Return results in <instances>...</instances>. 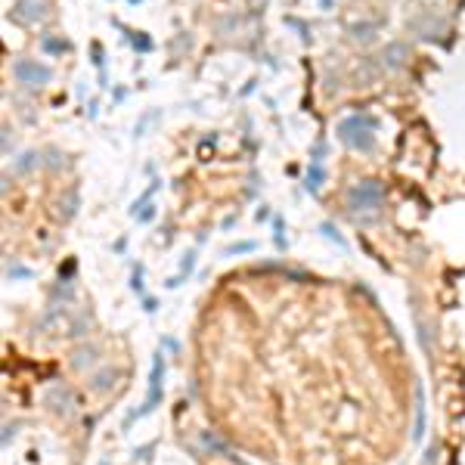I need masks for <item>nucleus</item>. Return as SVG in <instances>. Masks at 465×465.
<instances>
[{"label": "nucleus", "instance_id": "10", "mask_svg": "<svg viewBox=\"0 0 465 465\" xmlns=\"http://www.w3.org/2000/svg\"><path fill=\"white\" fill-rule=\"evenodd\" d=\"M323 183H326V168L320 165V161H310V165H307V177H304L307 192H320Z\"/></svg>", "mask_w": 465, "mask_h": 465}, {"label": "nucleus", "instance_id": "33", "mask_svg": "<svg viewBox=\"0 0 465 465\" xmlns=\"http://www.w3.org/2000/svg\"><path fill=\"white\" fill-rule=\"evenodd\" d=\"M320 4H323V6H332V0H320Z\"/></svg>", "mask_w": 465, "mask_h": 465}, {"label": "nucleus", "instance_id": "32", "mask_svg": "<svg viewBox=\"0 0 465 465\" xmlns=\"http://www.w3.org/2000/svg\"><path fill=\"white\" fill-rule=\"evenodd\" d=\"M99 465H112V459H108V456H103V462H99Z\"/></svg>", "mask_w": 465, "mask_h": 465}, {"label": "nucleus", "instance_id": "19", "mask_svg": "<svg viewBox=\"0 0 465 465\" xmlns=\"http://www.w3.org/2000/svg\"><path fill=\"white\" fill-rule=\"evenodd\" d=\"M438 462H440V444L431 440L428 450H425V456H422V465H438Z\"/></svg>", "mask_w": 465, "mask_h": 465}, {"label": "nucleus", "instance_id": "30", "mask_svg": "<svg viewBox=\"0 0 465 465\" xmlns=\"http://www.w3.org/2000/svg\"><path fill=\"white\" fill-rule=\"evenodd\" d=\"M143 310H146V314H155V310H159V301H155V298H146V301H143Z\"/></svg>", "mask_w": 465, "mask_h": 465}, {"label": "nucleus", "instance_id": "6", "mask_svg": "<svg viewBox=\"0 0 465 465\" xmlns=\"http://www.w3.org/2000/svg\"><path fill=\"white\" fill-rule=\"evenodd\" d=\"M46 10H50L46 0H19V4H16L13 19L22 22V25H37V22L46 19Z\"/></svg>", "mask_w": 465, "mask_h": 465}, {"label": "nucleus", "instance_id": "13", "mask_svg": "<svg viewBox=\"0 0 465 465\" xmlns=\"http://www.w3.org/2000/svg\"><path fill=\"white\" fill-rule=\"evenodd\" d=\"M199 444H205L208 450H214V453H223V456H227V459H232V462H239V459H236V456H232V450H230L227 444H223V440H217V438H214V434H211V431H199Z\"/></svg>", "mask_w": 465, "mask_h": 465}, {"label": "nucleus", "instance_id": "15", "mask_svg": "<svg viewBox=\"0 0 465 465\" xmlns=\"http://www.w3.org/2000/svg\"><path fill=\"white\" fill-rule=\"evenodd\" d=\"M351 35L356 37V41H372V35H376V25H372V22H354L351 28Z\"/></svg>", "mask_w": 465, "mask_h": 465}, {"label": "nucleus", "instance_id": "18", "mask_svg": "<svg viewBox=\"0 0 465 465\" xmlns=\"http://www.w3.org/2000/svg\"><path fill=\"white\" fill-rule=\"evenodd\" d=\"M87 326H90V316L84 314L81 320L72 323V329H68V338H84V335H87Z\"/></svg>", "mask_w": 465, "mask_h": 465}, {"label": "nucleus", "instance_id": "20", "mask_svg": "<svg viewBox=\"0 0 465 465\" xmlns=\"http://www.w3.org/2000/svg\"><path fill=\"white\" fill-rule=\"evenodd\" d=\"M252 252H258V242H236V245H230L227 248V254H252Z\"/></svg>", "mask_w": 465, "mask_h": 465}, {"label": "nucleus", "instance_id": "26", "mask_svg": "<svg viewBox=\"0 0 465 465\" xmlns=\"http://www.w3.org/2000/svg\"><path fill=\"white\" fill-rule=\"evenodd\" d=\"M273 239H276V245L279 248H285V236H283V230H285V223H283V217H276V221H273Z\"/></svg>", "mask_w": 465, "mask_h": 465}, {"label": "nucleus", "instance_id": "28", "mask_svg": "<svg viewBox=\"0 0 465 465\" xmlns=\"http://www.w3.org/2000/svg\"><path fill=\"white\" fill-rule=\"evenodd\" d=\"M183 279H186L183 273H177V276H170V279H168V283H165V289H180V285H183Z\"/></svg>", "mask_w": 465, "mask_h": 465}, {"label": "nucleus", "instance_id": "11", "mask_svg": "<svg viewBox=\"0 0 465 465\" xmlns=\"http://www.w3.org/2000/svg\"><path fill=\"white\" fill-rule=\"evenodd\" d=\"M425 434V391L422 385H416V428H413V440L418 444Z\"/></svg>", "mask_w": 465, "mask_h": 465}, {"label": "nucleus", "instance_id": "31", "mask_svg": "<svg viewBox=\"0 0 465 465\" xmlns=\"http://www.w3.org/2000/svg\"><path fill=\"white\" fill-rule=\"evenodd\" d=\"M165 347H168V351H180V345H177L174 338H165Z\"/></svg>", "mask_w": 465, "mask_h": 465}, {"label": "nucleus", "instance_id": "21", "mask_svg": "<svg viewBox=\"0 0 465 465\" xmlns=\"http://www.w3.org/2000/svg\"><path fill=\"white\" fill-rule=\"evenodd\" d=\"M130 44H134L137 46V50L140 53H146V50H152V41H149V37H143V35H140V31H130Z\"/></svg>", "mask_w": 465, "mask_h": 465}, {"label": "nucleus", "instance_id": "27", "mask_svg": "<svg viewBox=\"0 0 465 465\" xmlns=\"http://www.w3.org/2000/svg\"><path fill=\"white\" fill-rule=\"evenodd\" d=\"M130 289H134L137 294L143 292V267H134V276H130Z\"/></svg>", "mask_w": 465, "mask_h": 465}, {"label": "nucleus", "instance_id": "25", "mask_svg": "<svg viewBox=\"0 0 465 465\" xmlns=\"http://www.w3.org/2000/svg\"><path fill=\"white\" fill-rule=\"evenodd\" d=\"M6 276H10V279H31V270L28 267H19V264H10Z\"/></svg>", "mask_w": 465, "mask_h": 465}, {"label": "nucleus", "instance_id": "2", "mask_svg": "<svg viewBox=\"0 0 465 465\" xmlns=\"http://www.w3.org/2000/svg\"><path fill=\"white\" fill-rule=\"evenodd\" d=\"M338 137H341V143L354 152L376 149V118L366 112H354L351 118L338 121Z\"/></svg>", "mask_w": 465, "mask_h": 465}, {"label": "nucleus", "instance_id": "14", "mask_svg": "<svg viewBox=\"0 0 465 465\" xmlns=\"http://www.w3.org/2000/svg\"><path fill=\"white\" fill-rule=\"evenodd\" d=\"M62 211H59V217H62V221H72V217H75V211H78V208H81V196H78V192L72 190V192H68V196L66 199H62Z\"/></svg>", "mask_w": 465, "mask_h": 465}, {"label": "nucleus", "instance_id": "8", "mask_svg": "<svg viewBox=\"0 0 465 465\" xmlns=\"http://www.w3.org/2000/svg\"><path fill=\"white\" fill-rule=\"evenodd\" d=\"M121 382V369L118 366H106V369H99V372H93L90 376V391L93 394H108V391H115Z\"/></svg>", "mask_w": 465, "mask_h": 465}, {"label": "nucleus", "instance_id": "9", "mask_svg": "<svg viewBox=\"0 0 465 465\" xmlns=\"http://www.w3.org/2000/svg\"><path fill=\"white\" fill-rule=\"evenodd\" d=\"M382 59H385L388 68H403V66H407V59H409V46L400 44V41H391V44L385 46Z\"/></svg>", "mask_w": 465, "mask_h": 465}, {"label": "nucleus", "instance_id": "12", "mask_svg": "<svg viewBox=\"0 0 465 465\" xmlns=\"http://www.w3.org/2000/svg\"><path fill=\"white\" fill-rule=\"evenodd\" d=\"M416 329H418V345H422V351L428 360H434V335H431V329H428V323L422 320V314H416Z\"/></svg>", "mask_w": 465, "mask_h": 465}, {"label": "nucleus", "instance_id": "17", "mask_svg": "<svg viewBox=\"0 0 465 465\" xmlns=\"http://www.w3.org/2000/svg\"><path fill=\"white\" fill-rule=\"evenodd\" d=\"M320 232L326 239H329V242H335L338 248H347V242H345V236H338V230L332 227V223H320Z\"/></svg>", "mask_w": 465, "mask_h": 465}, {"label": "nucleus", "instance_id": "1", "mask_svg": "<svg viewBox=\"0 0 465 465\" xmlns=\"http://www.w3.org/2000/svg\"><path fill=\"white\" fill-rule=\"evenodd\" d=\"M385 202H388L385 183L366 177V180L354 183L351 190H347V217H351L354 223H360V227H372V223H378V217H382Z\"/></svg>", "mask_w": 465, "mask_h": 465}, {"label": "nucleus", "instance_id": "29", "mask_svg": "<svg viewBox=\"0 0 465 465\" xmlns=\"http://www.w3.org/2000/svg\"><path fill=\"white\" fill-rule=\"evenodd\" d=\"M152 217H155V205L149 208V211H140V214H137V221H140V223H149Z\"/></svg>", "mask_w": 465, "mask_h": 465}, {"label": "nucleus", "instance_id": "5", "mask_svg": "<svg viewBox=\"0 0 465 465\" xmlns=\"http://www.w3.org/2000/svg\"><path fill=\"white\" fill-rule=\"evenodd\" d=\"M44 403H46V409H50V413H56V416H72V409H75V391H72V388H68L66 382H56V385L46 388Z\"/></svg>", "mask_w": 465, "mask_h": 465}, {"label": "nucleus", "instance_id": "4", "mask_svg": "<svg viewBox=\"0 0 465 465\" xmlns=\"http://www.w3.org/2000/svg\"><path fill=\"white\" fill-rule=\"evenodd\" d=\"M13 78L19 84H25V87H44V84H50L53 68L44 66V62H37V59H16L13 62Z\"/></svg>", "mask_w": 465, "mask_h": 465}, {"label": "nucleus", "instance_id": "22", "mask_svg": "<svg viewBox=\"0 0 465 465\" xmlns=\"http://www.w3.org/2000/svg\"><path fill=\"white\" fill-rule=\"evenodd\" d=\"M44 50H46V53H66L68 44L59 41V37H44Z\"/></svg>", "mask_w": 465, "mask_h": 465}, {"label": "nucleus", "instance_id": "16", "mask_svg": "<svg viewBox=\"0 0 465 465\" xmlns=\"http://www.w3.org/2000/svg\"><path fill=\"white\" fill-rule=\"evenodd\" d=\"M37 168V152H25V155H19V161H16V170L19 174H28V170H35Z\"/></svg>", "mask_w": 465, "mask_h": 465}, {"label": "nucleus", "instance_id": "7", "mask_svg": "<svg viewBox=\"0 0 465 465\" xmlns=\"http://www.w3.org/2000/svg\"><path fill=\"white\" fill-rule=\"evenodd\" d=\"M99 354H103V351H99V345L84 341V345L75 347V354H72V360H68V363H72L75 372H87V369H93L99 363Z\"/></svg>", "mask_w": 465, "mask_h": 465}, {"label": "nucleus", "instance_id": "24", "mask_svg": "<svg viewBox=\"0 0 465 465\" xmlns=\"http://www.w3.org/2000/svg\"><path fill=\"white\" fill-rule=\"evenodd\" d=\"M192 267H196V252H186V254H183V261H180V273H183V276H190V273H192Z\"/></svg>", "mask_w": 465, "mask_h": 465}, {"label": "nucleus", "instance_id": "23", "mask_svg": "<svg viewBox=\"0 0 465 465\" xmlns=\"http://www.w3.org/2000/svg\"><path fill=\"white\" fill-rule=\"evenodd\" d=\"M152 453H155V444H143V447L134 450V459H137V462H149Z\"/></svg>", "mask_w": 465, "mask_h": 465}, {"label": "nucleus", "instance_id": "3", "mask_svg": "<svg viewBox=\"0 0 465 465\" xmlns=\"http://www.w3.org/2000/svg\"><path fill=\"white\" fill-rule=\"evenodd\" d=\"M161 400H165V354H155L152 356V372H149V394H146L143 407L137 409L140 418L149 416L152 409H159Z\"/></svg>", "mask_w": 465, "mask_h": 465}]
</instances>
